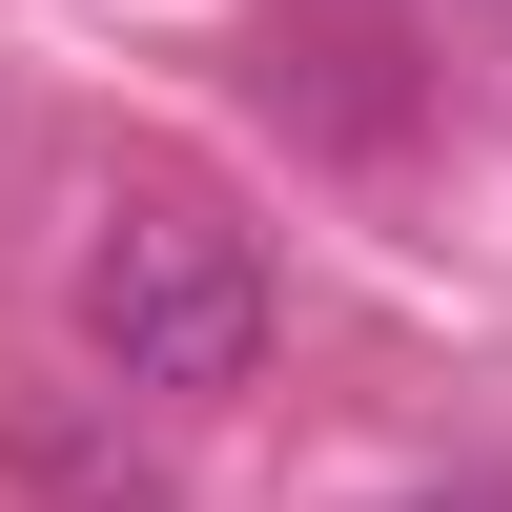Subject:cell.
Listing matches in <instances>:
<instances>
[{"label":"cell","mask_w":512,"mask_h":512,"mask_svg":"<svg viewBox=\"0 0 512 512\" xmlns=\"http://www.w3.org/2000/svg\"><path fill=\"white\" fill-rule=\"evenodd\" d=\"M62 328L103 369V410H226L267 369V246L226 205H185V185H123L82 226V267H62Z\"/></svg>","instance_id":"1"},{"label":"cell","mask_w":512,"mask_h":512,"mask_svg":"<svg viewBox=\"0 0 512 512\" xmlns=\"http://www.w3.org/2000/svg\"><path fill=\"white\" fill-rule=\"evenodd\" d=\"M21 472H41V492H62V512H185V492H164V472H144V451H123V431H103V410H21Z\"/></svg>","instance_id":"2"},{"label":"cell","mask_w":512,"mask_h":512,"mask_svg":"<svg viewBox=\"0 0 512 512\" xmlns=\"http://www.w3.org/2000/svg\"><path fill=\"white\" fill-rule=\"evenodd\" d=\"M390 512H512V492H492V472H451V492H390Z\"/></svg>","instance_id":"3"},{"label":"cell","mask_w":512,"mask_h":512,"mask_svg":"<svg viewBox=\"0 0 512 512\" xmlns=\"http://www.w3.org/2000/svg\"><path fill=\"white\" fill-rule=\"evenodd\" d=\"M492 21H512V0H492Z\"/></svg>","instance_id":"4"}]
</instances>
